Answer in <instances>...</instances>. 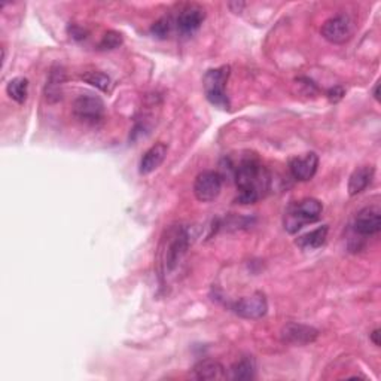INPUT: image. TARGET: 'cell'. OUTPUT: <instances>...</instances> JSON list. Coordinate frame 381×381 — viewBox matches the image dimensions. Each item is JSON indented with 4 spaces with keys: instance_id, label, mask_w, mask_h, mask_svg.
<instances>
[{
    "instance_id": "cell-1",
    "label": "cell",
    "mask_w": 381,
    "mask_h": 381,
    "mask_svg": "<svg viewBox=\"0 0 381 381\" xmlns=\"http://www.w3.org/2000/svg\"><path fill=\"white\" fill-rule=\"evenodd\" d=\"M235 185L240 191L237 201L254 204L270 189V173L255 157H244L235 169Z\"/></svg>"
},
{
    "instance_id": "cell-2",
    "label": "cell",
    "mask_w": 381,
    "mask_h": 381,
    "mask_svg": "<svg viewBox=\"0 0 381 381\" xmlns=\"http://www.w3.org/2000/svg\"><path fill=\"white\" fill-rule=\"evenodd\" d=\"M322 212L323 205L318 199H304L289 205L283 217V225L289 234H295L304 225L318 222Z\"/></svg>"
},
{
    "instance_id": "cell-3",
    "label": "cell",
    "mask_w": 381,
    "mask_h": 381,
    "mask_svg": "<svg viewBox=\"0 0 381 381\" xmlns=\"http://www.w3.org/2000/svg\"><path fill=\"white\" fill-rule=\"evenodd\" d=\"M230 66H221L216 69L208 70V73L204 75L203 79V86H204V93L208 100L221 109H228L230 107V100H228L226 95V82L228 78H230Z\"/></svg>"
},
{
    "instance_id": "cell-4",
    "label": "cell",
    "mask_w": 381,
    "mask_h": 381,
    "mask_svg": "<svg viewBox=\"0 0 381 381\" xmlns=\"http://www.w3.org/2000/svg\"><path fill=\"white\" fill-rule=\"evenodd\" d=\"M320 33L323 39H326L329 43L343 45V43L350 40L355 35V21L352 20V17L345 14L334 15L322 24Z\"/></svg>"
},
{
    "instance_id": "cell-5",
    "label": "cell",
    "mask_w": 381,
    "mask_h": 381,
    "mask_svg": "<svg viewBox=\"0 0 381 381\" xmlns=\"http://www.w3.org/2000/svg\"><path fill=\"white\" fill-rule=\"evenodd\" d=\"M73 115L81 123L95 125L99 124L104 115V103L99 95L81 94L73 102Z\"/></svg>"
},
{
    "instance_id": "cell-6",
    "label": "cell",
    "mask_w": 381,
    "mask_h": 381,
    "mask_svg": "<svg viewBox=\"0 0 381 381\" xmlns=\"http://www.w3.org/2000/svg\"><path fill=\"white\" fill-rule=\"evenodd\" d=\"M222 176L217 171L205 170L200 173L194 182V194L195 199L201 203L215 201L222 191Z\"/></svg>"
},
{
    "instance_id": "cell-7",
    "label": "cell",
    "mask_w": 381,
    "mask_h": 381,
    "mask_svg": "<svg viewBox=\"0 0 381 381\" xmlns=\"http://www.w3.org/2000/svg\"><path fill=\"white\" fill-rule=\"evenodd\" d=\"M233 311L243 319L256 320L264 318L268 311V302L263 292H255L233 304Z\"/></svg>"
},
{
    "instance_id": "cell-8",
    "label": "cell",
    "mask_w": 381,
    "mask_h": 381,
    "mask_svg": "<svg viewBox=\"0 0 381 381\" xmlns=\"http://www.w3.org/2000/svg\"><path fill=\"white\" fill-rule=\"evenodd\" d=\"M281 341L292 345H307L318 340L319 331L309 325L290 322L281 328Z\"/></svg>"
},
{
    "instance_id": "cell-9",
    "label": "cell",
    "mask_w": 381,
    "mask_h": 381,
    "mask_svg": "<svg viewBox=\"0 0 381 381\" xmlns=\"http://www.w3.org/2000/svg\"><path fill=\"white\" fill-rule=\"evenodd\" d=\"M188 234L183 228H176L173 230L170 237L167 238V246H166V254H164V264L167 270H173L178 265L182 256L185 255L188 249Z\"/></svg>"
},
{
    "instance_id": "cell-10",
    "label": "cell",
    "mask_w": 381,
    "mask_h": 381,
    "mask_svg": "<svg viewBox=\"0 0 381 381\" xmlns=\"http://www.w3.org/2000/svg\"><path fill=\"white\" fill-rule=\"evenodd\" d=\"M319 167V157L314 152H307L289 161V171L292 178L298 182H309L314 178Z\"/></svg>"
},
{
    "instance_id": "cell-11",
    "label": "cell",
    "mask_w": 381,
    "mask_h": 381,
    "mask_svg": "<svg viewBox=\"0 0 381 381\" xmlns=\"http://www.w3.org/2000/svg\"><path fill=\"white\" fill-rule=\"evenodd\" d=\"M205 20V10L200 5H187L176 20V26L182 35H192Z\"/></svg>"
},
{
    "instance_id": "cell-12",
    "label": "cell",
    "mask_w": 381,
    "mask_h": 381,
    "mask_svg": "<svg viewBox=\"0 0 381 381\" xmlns=\"http://www.w3.org/2000/svg\"><path fill=\"white\" fill-rule=\"evenodd\" d=\"M355 231L362 235H374L381 230V212L378 208H365L359 212L353 222Z\"/></svg>"
},
{
    "instance_id": "cell-13",
    "label": "cell",
    "mask_w": 381,
    "mask_h": 381,
    "mask_svg": "<svg viewBox=\"0 0 381 381\" xmlns=\"http://www.w3.org/2000/svg\"><path fill=\"white\" fill-rule=\"evenodd\" d=\"M167 152H169V146L164 143H157L154 146H150L140 160V166H139L140 174H150L152 171L160 169L167 157Z\"/></svg>"
},
{
    "instance_id": "cell-14",
    "label": "cell",
    "mask_w": 381,
    "mask_h": 381,
    "mask_svg": "<svg viewBox=\"0 0 381 381\" xmlns=\"http://www.w3.org/2000/svg\"><path fill=\"white\" fill-rule=\"evenodd\" d=\"M64 84H66V72L61 66H54L45 84V99L48 103H57L63 99Z\"/></svg>"
},
{
    "instance_id": "cell-15",
    "label": "cell",
    "mask_w": 381,
    "mask_h": 381,
    "mask_svg": "<svg viewBox=\"0 0 381 381\" xmlns=\"http://www.w3.org/2000/svg\"><path fill=\"white\" fill-rule=\"evenodd\" d=\"M374 174H375V169L371 166H364L356 169L350 178H348V183H347V191L350 197H356V195L362 194L369 185L373 183L374 180Z\"/></svg>"
},
{
    "instance_id": "cell-16",
    "label": "cell",
    "mask_w": 381,
    "mask_h": 381,
    "mask_svg": "<svg viewBox=\"0 0 381 381\" xmlns=\"http://www.w3.org/2000/svg\"><path fill=\"white\" fill-rule=\"evenodd\" d=\"M192 377L195 380H203V381H213V380H224L226 378L225 366L213 361V359H204L199 364H195L192 368Z\"/></svg>"
},
{
    "instance_id": "cell-17",
    "label": "cell",
    "mask_w": 381,
    "mask_h": 381,
    "mask_svg": "<svg viewBox=\"0 0 381 381\" xmlns=\"http://www.w3.org/2000/svg\"><path fill=\"white\" fill-rule=\"evenodd\" d=\"M328 231L329 228L328 225H322L319 228H316V230L304 234L301 237H298L297 240V246L301 247L302 250H316L325 244L326 238H328Z\"/></svg>"
},
{
    "instance_id": "cell-18",
    "label": "cell",
    "mask_w": 381,
    "mask_h": 381,
    "mask_svg": "<svg viewBox=\"0 0 381 381\" xmlns=\"http://www.w3.org/2000/svg\"><path fill=\"white\" fill-rule=\"evenodd\" d=\"M6 94L10 100L17 102L18 104L26 103L29 97V79L23 78V76L10 79L6 85Z\"/></svg>"
},
{
    "instance_id": "cell-19",
    "label": "cell",
    "mask_w": 381,
    "mask_h": 381,
    "mask_svg": "<svg viewBox=\"0 0 381 381\" xmlns=\"http://www.w3.org/2000/svg\"><path fill=\"white\" fill-rule=\"evenodd\" d=\"M231 374L234 380H252L255 377V362L252 357H243L233 365Z\"/></svg>"
},
{
    "instance_id": "cell-20",
    "label": "cell",
    "mask_w": 381,
    "mask_h": 381,
    "mask_svg": "<svg viewBox=\"0 0 381 381\" xmlns=\"http://www.w3.org/2000/svg\"><path fill=\"white\" fill-rule=\"evenodd\" d=\"M81 78L95 88H99L100 91H109L111 90V78H109L107 75H104L103 72H86L84 73Z\"/></svg>"
},
{
    "instance_id": "cell-21",
    "label": "cell",
    "mask_w": 381,
    "mask_h": 381,
    "mask_svg": "<svg viewBox=\"0 0 381 381\" xmlns=\"http://www.w3.org/2000/svg\"><path fill=\"white\" fill-rule=\"evenodd\" d=\"M123 45V36L118 31H107L99 43V51H112Z\"/></svg>"
},
{
    "instance_id": "cell-22",
    "label": "cell",
    "mask_w": 381,
    "mask_h": 381,
    "mask_svg": "<svg viewBox=\"0 0 381 381\" xmlns=\"http://www.w3.org/2000/svg\"><path fill=\"white\" fill-rule=\"evenodd\" d=\"M171 31V20L169 17H162L160 18L154 26L150 27V33L154 35L158 39H166Z\"/></svg>"
},
{
    "instance_id": "cell-23",
    "label": "cell",
    "mask_w": 381,
    "mask_h": 381,
    "mask_svg": "<svg viewBox=\"0 0 381 381\" xmlns=\"http://www.w3.org/2000/svg\"><path fill=\"white\" fill-rule=\"evenodd\" d=\"M69 33L72 35V38L75 40H84L86 38V30H84L82 27L79 26H76V24H72L69 27Z\"/></svg>"
},
{
    "instance_id": "cell-24",
    "label": "cell",
    "mask_w": 381,
    "mask_h": 381,
    "mask_svg": "<svg viewBox=\"0 0 381 381\" xmlns=\"http://www.w3.org/2000/svg\"><path fill=\"white\" fill-rule=\"evenodd\" d=\"M343 95H344V90L341 88V86H335V88H331L329 91H328V99L331 100V102H339V100H341L343 99Z\"/></svg>"
},
{
    "instance_id": "cell-25",
    "label": "cell",
    "mask_w": 381,
    "mask_h": 381,
    "mask_svg": "<svg viewBox=\"0 0 381 381\" xmlns=\"http://www.w3.org/2000/svg\"><path fill=\"white\" fill-rule=\"evenodd\" d=\"M228 6H230V9L233 10V13H242L243 8L246 6V3H243V2H231Z\"/></svg>"
},
{
    "instance_id": "cell-26",
    "label": "cell",
    "mask_w": 381,
    "mask_h": 381,
    "mask_svg": "<svg viewBox=\"0 0 381 381\" xmlns=\"http://www.w3.org/2000/svg\"><path fill=\"white\" fill-rule=\"evenodd\" d=\"M380 335H381V334H380V329H378V328L374 329L373 334H371V341H373L374 345H377V347H380V344H381V343H380Z\"/></svg>"
},
{
    "instance_id": "cell-27",
    "label": "cell",
    "mask_w": 381,
    "mask_h": 381,
    "mask_svg": "<svg viewBox=\"0 0 381 381\" xmlns=\"http://www.w3.org/2000/svg\"><path fill=\"white\" fill-rule=\"evenodd\" d=\"M378 90H380V85L377 84V85L374 86V99H375L377 102L380 100V91H378Z\"/></svg>"
}]
</instances>
